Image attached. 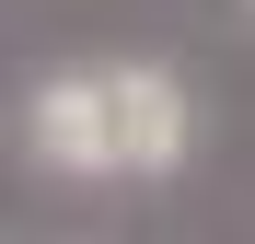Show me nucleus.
Returning <instances> with one entry per match:
<instances>
[{"label": "nucleus", "instance_id": "obj_1", "mask_svg": "<svg viewBox=\"0 0 255 244\" xmlns=\"http://www.w3.org/2000/svg\"><path fill=\"white\" fill-rule=\"evenodd\" d=\"M23 151L81 186H162L197 151V105L162 58H81L23 93Z\"/></svg>", "mask_w": 255, "mask_h": 244}]
</instances>
